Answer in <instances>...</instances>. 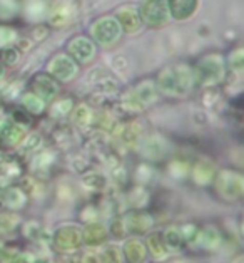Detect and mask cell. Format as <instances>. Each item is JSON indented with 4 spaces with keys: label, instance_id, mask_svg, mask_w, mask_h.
Listing matches in <instances>:
<instances>
[{
    "label": "cell",
    "instance_id": "25",
    "mask_svg": "<svg viewBox=\"0 0 244 263\" xmlns=\"http://www.w3.org/2000/svg\"><path fill=\"white\" fill-rule=\"evenodd\" d=\"M47 21L52 27H64V25H67L70 21H72V10H70V5L57 4L55 7H50Z\"/></svg>",
    "mask_w": 244,
    "mask_h": 263
},
{
    "label": "cell",
    "instance_id": "15",
    "mask_svg": "<svg viewBox=\"0 0 244 263\" xmlns=\"http://www.w3.org/2000/svg\"><path fill=\"white\" fill-rule=\"evenodd\" d=\"M114 18L117 21L122 34H137L143 29V21H140L139 10L134 5H124L115 10Z\"/></svg>",
    "mask_w": 244,
    "mask_h": 263
},
{
    "label": "cell",
    "instance_id": "24",
    "mask_svg": "<svg viewBox=\"0 0 244 263\" xmlns=\"http://www.w3.org/2000/svg\"><path fill=\"white\" fill-rule=\"evenodd\" d=\"M21 107L29 114L30 118L32 116H42V114L47 111L46 102L30 91H25L21 94Z\"/></svg>",
    "mask_w": 244,
    "mask_h": 263
},
{
    "label": "cell",
    "instance_id": "17",
    "mask_svg": "<svg viewBox=\"0 0 244 263\" xmlns=\"http://www.w3.org/2000/svg\"><path fill=\"white\" fill-rule=\"evenodd\" d=\"M194 247H199L204 252H217L222 247V233L214 224H206V227L199 228Z\"/></svg>",
    "mask_w": 244,
    "mask_h": 263
},
{
    "label": "cell",
    "instance_id": "1",
    "mask_svg": "<svg viewBox=\"0 0 244 263\" xmlns=\"http://www.w3.org/2000/svg\"><path fill=\"white\" fill-rule=\"evenodd\" d=\"M159 96H166L171 99H182L194 91L196 78L192 66L186 62H174L159 70L154 79Z\"/></svg>",
    "mask_w": 244,
    "mask_h": 263
},
{
    "label": "cell",
    "instance_id": "9",
    "mask_svg": "<svg viewBox=\"0 0 244 263\" xmlns=\"http://www.w3.org/2000/svg\"><path fill=\"white\" fill-rule=\"evenodd\" d=\"M46 72L57 82H70L79 72V66L66 52H59L47 62Z\"/></svg>",
    "mask_w": 244,
    "mask_h": 263
},
{
    "label": "cell",
    "instance_id": "28",
    "mask_svg": "<svg viewBox=\"0 0 244 263\" xmlns=\"http://www.w3.org/2000/svg\"><path fill=\"white\" fill-rule=\"evenodd\" d=\"M21 14V2L18 0H0V21L10 22Z\"/></svg>",
    "mask_w": 244,
    "mask_h": 263
},
{
    "label": "cell",
    "instance_id": "40",
    "mask_svg": "<svg viewBox=\"0 0 244 263\" xmlns=\"http://www.w3.org/2000/svg\"><path fill=\"white\" fill-rule=\"evenodd\" d=\"M15 255H17L15 250L2 248V250H0V263H12L15 258Z\"/></svg>",
    "mask_w": 244,
    "mask_h": 263
},
{
    "label": "cell",
    "instance_id": "12",
    "mask_svg": "<svg viewBox=\"0 0 244 263\" xmlns=\"http://www.w3.org/2000/svg\"><path fill=\"white\" fill-rule=\"evenodd\" d=\"M29 195L25 193L22 186L17 184H7L0 193V206L5 211H14V213L22 211L29 204Z\"/></svg>",
    "mask_w": 244,
    "mask_h": 263
},
{
    "label": "cell",
    "instance_id": "43",
    "mask_svg": "<svg viewBox=\"0 0 244 263\" xmlns=\"http://www.w3.org/2000/svg\"><path fill=\"white\" fill-rule=\"evenodd\" d=\"M237 263H242V261H237Z\"/></svg>",
    "mask_w": 244,
    "mask_h": 263
},
{
    "label": "cell",
    "instance_id": "2",
    "mask_svg": "<svg viewBox=\"0 0 244 263\" xmlns=\"http://www.w3.org/2000/svg\"><path fill=\"white\" fill-rule=\"evenodd\" d=\"M192 70H194L196 86L204 87H214L221 84L228 76L226 61L222 59L221 54H206L197 61Z\"/></svg>",
    "mask_w": 244,
    "mask_h": 263
},
{
    "label": "cell",
    "instance_id": "19",
    "mask_svg": "<svg viewBox=\"0 0 244 263\" xmlns=\"http://www.w3.org/2000/svg\"><path fill=\"white\" fill-rule=\"evenodd\" d=\"M171 18L179 22L189 21L199 9V0H166Z\"/></svg>",
    "mask_w": 244,
    "mask_h": 263
},
{
    "label": "cell",
    "instance_id": "22",
    "mask_svg": "<svg viewBox=\"0 0 244 263\" xmlns=\"http://www.w3.org/2000/svg\"><path fill=\"white\" fill-rule=\"evenodd\" d=\"M49 4L47 0H25L21 4V12L27 15L30 22H42L49 15Z\"/></svg>",
    "mask_w": 244,
    "mask_h": 263
},
{
    "label": "cell",
    "instance_id": "41",
    "mask_svg": "<svg viewBox=\"0 0 244 263\" xmlns=\"http://www.w3.org/2000/svg\"><path fill=\"white\" fill-rule=\"evenodd\" d=\"M5 70H7V67H5L4 64L0 62V81H2V79L5 78Z\"/></svg>",
    "mask_w": 244,
    "mask_h": 263
},
{
    "label": "cell",
    "instance_id": "35",
    "mask_svg": "<svg viewBox=\"0 0 244 263\" xmlns=\"http://www.w3.org/2000/svg\"><path fill=\"white\" fill-rule=\"evenodd\" d=\"M107 230H109V236H112L115 241H122L124 238H127L126 235V230H124V224H122L120 216L119 218H114V220L107 224Z\"/></svg>",
    "mask_w": 244,
    "mask_h": 263
},
{
    "label": "cell",
    "instance_id": "21",
    "mask_svg": "<svg viewBox=\"0 0 244 263\" xmlns=\"http://www.w3.org/2000/svg\"><path fill=\"white\" fill-rule=\"evenodd\" d=\"M162 240H164V245H166V248H168V252L171 255L181 253V252H184L186 248H188V247H186V241H184L181 228H179L177 224H169V227H166L162 230Z\"/></svg>",
    "mask_w": 244,
    "mask_h": 263
},
{
    "label": "cell",
    "instance_id": "30",
    "mask_svg": "<svg viewBox=\"0 0 244 263\" xmlns=\"http://www.w3.org/2000/svg\"><path fill=\"white\" fill-rule=\"evenodd\" d=\"M50 116L55 118V119H62V118H69V114L70 111H72V107H74V102L72 99H55L50 102Z\"/></svg>",
    "mask_w": 244,
    "mask_h": 263
},
{
    "label": "cell",
    "instance_id": "33",
    "mask_svg": "<svg viewBox=\"0 0 244 263\" xmlns=\"http://www.w3.org/2000/svg\"><path fill=\"white\" fill-rule=\"evenodd\" d=\"M18 59H21V50L15 46H7V47L0 49V62H2L5 67L15 66Z\"/></svg>",
    "mask_w": 244,
    "mask_h": 263
},
{
    "label": "cell",
    "instance_id": "7",
    "mask_svg": "<svg viewBox=\"0 0 244 263\" xmlns=\"http://www.w3.org/2000/svg\"><path fill=\"white\" fill-rule=\"evenodd\" d=\"M122 224H124L127 236H137V238H144V236L154 230V216L146 210H129L120 216Z\"/></svg>",
    "mask_w": 244,
    "mask_h": 263
},
{
    "label": "cell",
    "instance_id": "8",
    "mask_svg": "<svg viewBox=\"0 0 244 263\" xmlns=\"http://www.w3.org/2000/svg\"><path fill=\"white\" fill-rule=\"evenodd\" d=\"M95 49L97 46L87 35H74L69 41L66 47V54L72 59L77 66H86L95 57Z\"/></svg>",
    "mask_w": 244,
    "mask_h": 263
},
{
    "label": "cell",
    "instance_id": "37",
    "mask_svg": "<svg viewBox=\"0 0 244 263\" xmlns=\"http://www.w3.org/2000/svg\"><path fill=\"white\" fill-rule=\"evenodd\" d=\"M14 42H17V32L12 27L0 25V49L14 46Z\"/></svg>",
    "mask_w": 244,
    "mask_h": 263
},
{
    "label": "cell",
    "instance_id": "27",
    "mask_svg": "<svg viewBox=\"0 0 244 263\" xmlns=\"http://www.w3.org/2000/svg\"><path fill=\"white\" fill-rule=\"evenodd\" d=\"M99 260L100 263H124V256H122V248L119 241L106 243L99 248Z\"/></svg>",
    "mask_w": 244,
    "mask_h": 263
},
{
    "label": "cell",
    "instance_id": "13",
    "mask_svg": "<svg viewBox=\"0 0 244 263\" xmlns=\"http://www.w3.org/2000/svg\"><path fill=\"white\" fill-rule=\"evenodd\" d=\"M127 92L132 96V99L137 102L139 107L144 109L152 106L154 102L159 99V92H157V87H156V82L154 79H143L139 81L136 86H132L127 89Z\"/></svg>",
    "mask_w": 244,
    "mask_h": 263
},
{
    "label": "cell",
    "instance_id": "14",
    "mask_svg": "<svg viewBox=\"0 0 244 263\" xmlns=\"http://www.w3.org/2000/svg\"><path fill=\"white\" fill-rule=\"evenodd\" d=\"M137 149H140L144 159L152 161V163L164 159L166 155H168V151H169L168 149V141H166L164 138L157 136V134H152V136H149V138L140 139Z\"/></svg>",
    "mask_w": 244,
    "mask_h": 263
},
{
    "label": "cell",
    "instance_id": "4",
    "mask_svg": "<svg viewBox=\"0 0 244 263\" xmlns=\"http://www.w3.org/2000/svg\"><path fill=\"white\" fill-rule=\"evenodd\" d=\"M50 243L57 253H75L82 248V227L77 223L59 224L50 235Z\"/></svg>",
    "mask_w": 244,
    "mask_h": 263
},
{
    "label": "cell",
    "instance_id": "38",
    "mask_svg": "<svg viewBox=\"0 0 244 263\" xmlns=\"http://www.w3.org/2000/svg\"><path fill=\"white\" fill-rule=\"evenodd\" d=\"M80 263H100L97 250L86 248V252L82 253V256H80Z\"/></svg>",
    "mask_w": 244,
    "mask_h": 263
},
{
    "label": "cell",
    "instance_id": "29",
    "mask_svg": "<svg viewBox=\"0 0 244 263\" xmlns=\"http://www.w3.org/2000/svg\"><path fill=\"white\" fill-rule=\"evenodd\" d=\"M18 224H21V218L14 211H2L0 213V235L15 232Z\"/></svg>",
    "mask_w": 244,
    "mask_h": 263
},
{
    "label": "cell",
    "instance_id": "42",
    "mask_svg": "<svg viewBox=\"0 0 244 263\" xmlns=\"http://www.w3.org/2000/svg\"><path fill=\"white\" fill-rule=\"evenodd\" d=\"M34 263H52L49 258H35V261Z\"/></svg>",
    "mask_w": 244,
    "mask_h": 263
},
{
    "label": "cell",
    "instance_id": "16",
    "mask_svg": "<svg viewBox=\"0 0 244 263\" xmlns=\"http://www.w3.org/2000/svg\"><path fill=\"white\" fill-rule=\"evenodd\" d=\"M122 256H124V263H147L149 261V253L144 245L143 238L137 236H127L120 243Z\"/></svg>",
    "mask_w": 244,
    "mask_h": 263
},
{
    "label": "cell",
    "instance_id": "32",
    "mask_svg": "<svg viewBox=\"0 0 244 263\" xmlns=\"http://www.w3.org/2000/svg\"><path fill=\"white\" fill-rule=\"evenodd\" d=\"M82 184L92 191H100L102 188H106L107 179L97 171H87L86 175L82 176Z\"/></svg>",
    "mask_w": 244,
    "mask_h": 263
},
{
    "label": "cell",
    "instance_id": "34",
    "mask_svg": "<svg viewBox=\"0 0 244 263\" xmlns=\"http://www.w3.org/2000/svg\"><path fill=\"white\" fill-rule=\"evenodd\" d=\"M242 61H244L242 49L237 47L229 54L228 61H226V67H229L231 72H241V70H242Z\"/></svg>",
    "mask_w": 244,
    "mask_h": 263
},
{
    "label": "cell",
    "instance_id": "36",
    "mask_svg": "<svg viewBox=\"0 0 244 263\" xmlns=\"http://www.w3.org/2000/svg\"><path fill=\"white\" fill-rule=\"evenodd\" d=\"M168 170H169V175L174 179H184V178L189 176L191 166L188 163H184V161H172Z\"/></svg>",
    "mask_w": 244,
    "mask_h": 263
},
{
    "label": "cell",
    "instance_id": "26",
    "mask_svg": "<svg viewBox=\"0 0 244 263\" xmlns=\"http://www.w3.org/2000/svg\"><path fill=\"white\" fill-rule=\"evenodd\" d=\"M55 163V153L50 149H40L35 155H32L30 159V170L37 173L49 171Z\"/></svg>",
    "mask_w": 244,
    "mask_h": 263
},
{
    "label": "cell",
    "instance_id": "31",
    "mask_svg": "<svg viewBox=\"0 0 244 263\" xmlns=\"http://www.w3.org/2000/svg\"><path fill=\"white\" fill-rule=\"evenodd\" d=\"M18 149L25 155H35L37 151L42 149V138L40 134L37 133H32V134H27V136L24 138V141L18 146Z\"/></svg>",
    "mask_w": 244,
    "mask_h": 263
},
{
    "label": "cell",
    "instance_id": "39",
    "mask_svg": "<svg viewBox=\"0 0 244 263\" xmlns=\"http://www.w3.org/2000/svg\"><path fill=\"white\" fill-rule=\"evenodd\" d=\"M35 258H37V256L29 253V252H17L15 258H14V261H12V263H34Z\"/></svg>",
    "mask_w": 244,
    "mask_h": 263
},
{
    "label": "cell",
    "instance_id": "11",
    "mask_svg": "<svg viewBox=\"0 0 244 263\" xmlns=\"http://www.w3.org/2000/svg\"><path fill=\"white\" fill-rule=\"evenodd\" d=\"M109 238L111 236H109L107 223H104L102 220L87 221L82 227V247L97 250L102 245H106Z\"/></svg>",
    "mask_w": 244,
    "mask_h": 263
},
{
    "label": "cell",
    "instance_id": "23",
    "mask_svg": "<svg viewBox=\"0 0 244 263\" xmlns=\"http://www.w3.org/2000/svg\"><path fill=\"white\" fill-rule=\"evenodd\" d=\"M69 118H70V123H72L75 127H79V129H86V127L94 124L95 112L92 111V107L89 104H86V102H80V104H77V106L72 107Z\"/></svg>",
    "mask_w": 244,
    "mask_h": 263
},
{
    "label": "cell",
    "instance_id": "5",
    "mask_svg": "<svg viewBox=\"0 0 244 263\" xmlns=\"http://www.w3.org/2000/svg\"><path fill=\"white\" fill-rule=\"evenodd\" d=\"M89 32H91V39L95 46L104 49L114 47L122 37V30L114 15H104L95 18L91 24V30Z\"/></svg>",
    "mask_w": 244,
    "mask_h": 263
},
{
    "label": "cell",
    "instance_id": "18",
    "mask_svg": "<svg viewBox=\"0 0 244 263\" xmlns=\"http://www.w3.org/2000/svg\"><path fill=\"white\" fill-rule=\"evenodd\" d=\"M144 245L147 248V253H149V258L157 263L168 260L171 256V253L168 252V248L164 245L162 230H151V232L144 236Z\"/></svg>",
    "mask_w": 244,
    "mask_h": 263
},
{
    "label": "cell",
    "instance_id": "3",
    "mask_svg": "<svg viewBox=\"0 0 244 263\" xmlns=\"http://www.w3.org/2000/svg\"><path fill=\"white\" fill-rule=\"evenodd\" d=\"M211 184H213L216 196L226 203L239 201L244 196V176L236 170H217Z\"/></svg>",
    "mask_w": 244,
    "mask_h": 263
},
{
    "label": "cell",
    "instance_id": "6",
    "mask_svg": "<svg viewBox=\"0 0 244 263\" xmlns=\"http://www.w3.org/2000/svg\"><path fill=\"white\" fill-rule=\"evenodd\" d=\"M137 10L143 25H147L151 29H162L171 21L166 0H143Z\"/></svg>",
    "mask_w": 244,
    "mask_h": 263
},
{
    "label": "cell",
    "instance_id": "10",
    "mask_svg": "<svg viewBox=\"0 0 244 263\" xmlns=\"http://www.w3.org/2000/svg\"><path fill=\"white\" fill-rule=\"evenodd\" d=\"M29 91L38 96L46 104H50L59 96V82L50 78L47 72H37L32 76Z\"/></svg>",
    "mask_w": 244,
    "mask_h": 263
},
{
    "label": "cell",
    "instance_id": "20",
    "mask_svg": "<svg viewBox=\"0 0 244 263\" xmlns=\"http://www.w3.org/2000/svg\"><path fill=\"white\" fill-rule=\"evenodd\" d=\"M216 166L208 161V159H201L191 166L189 170V178L192 179V183L197 186H209L213 183L214 175H216Z\"/></svg>",
    "mask_w": 244,
    "mask_h": 263
}]
</instances>
